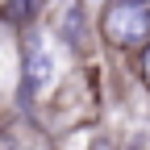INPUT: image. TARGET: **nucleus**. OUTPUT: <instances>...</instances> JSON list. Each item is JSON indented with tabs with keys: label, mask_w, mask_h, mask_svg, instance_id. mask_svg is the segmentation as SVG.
Wrapping results in <instances>:
<instances>
[{
	"label": "nucleus",
	"mask_w": 150,
	"mask_h": 150,
	"mask_svg": "<svg viewBox=\"0 0 150 150\" xmlns=\"http://www.w3.org/2000/svg\"><path fill=\"white\" fill-rule=\"evenodd\" d=\"M100 29L117 50L150 46V0H108Z\"/></svg>",
	"instance_id": "1"
},
{
	"label": "nucleus",
	"mask_w": 150,
	"mask_h": 150,
	"mask_svg": "<svg viewBox=\"0 0 150 150\" xmlns=\"http://www.w3.org/2000/svg\"><path fill=\"white\" fill-rule=\"evenodd\" d=\"M50 75H54V59H50V50L42 46V38H33L29 50H25V96L46 92Z\"/></svg>",
	"instance_id": "2"
},
{
	"label": "nucleus",
	"mask_w": 150,
	"mask_h": 150,
	"mask_svg": "<svg viewBox=\"0 0 150 150\" xmlns=\"http://www.w3.org/2000/svg\"><path fill=\"white\" fill-rule=\"evenodd\" d=\"M59 33H63V42H71V46H79V42H83V17H79V8H75V4L63 13Z\"/></svg>",
	"instance_id": "3"
},
{
	"label": "nucleus",
	"mask_w": 150,
	"mask_h": 150,
	"mask_svg": "<svg viewBox=\"0 0 150 150\" xmlns=\"http://www.w3.org/2000/svg\"><path fill=\"white\" fill-rule=\"evenodd\" d=\"M33 8H38V0H8V17L13 21H29Z\"/></svg>",
	"instance_id": "4"
},
{
	"label": "nucleus",
	"mask_w": 150,
	"mask_h": 150,
	"mask_svg": "<svg viewBox=\"0 0 150 150\" xmlns=\"http://www.w3.org/2000/svg\"><path fill=\"white\" fill-rule=\"evenodd\" d=\"M142 79H146V83H150V46H146V50H142Z\"/></svg>",
	"instance_id": "5"
}]
</instances>
